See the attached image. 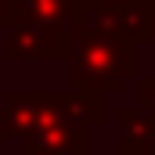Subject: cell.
I'll use <instances>...</instances> for the list:
<instances>
[{
    "instance_id": "cell-1",
    "label": "cell",
    "mask_w": 155,
    "mask_h": 155,
    "mask_svg": "<svg viewBox=\"0 0 155 155\" xmlns=\"http://www.w3.org/2000/svg\"><path fill=\"white\" fill-rule=\"evenodd\" d=\"M72 33V90L87 94H116L126 76L137 72V43L108 36L87 25H69Z\"/></svg>"
},
{
    "instance_id": "cell-2",
    "label": "cell",
    "mask_w": 155,
    "mask_h": 155,
    "mask_svg": "<svg viewBox=\"0 0 155 155\" xmlns=\"http://www.w3.org/2000/svg\"><path fill=\"white\" fill-rule=\"evenodd\" d=\"M4 54L11 61H58L72 54V33L36 22H15L7 25Z\"/></svg>"
},
{
    "instance_id": "cell-3",
    "label": "cell",
    "mask_w": 155,
    "mask_h": 155,
    "mask_svg": "<svg viewBox=\"0 0 155 155\" xmlns=\"http://www.w3.org/2000/svg\"><path fill=\"white\" fill-rule=\"evenodd\" d=\"M83 152H87V126L76 119L54 123L25 137V155H83Z\"/></svg>"
},
{
    "instance_id": "cell-4",
    "label": "cell",
    "mask_w": 155,
    "mask_h": 155,
    "mask_svg": "<svg viewBox=\"0 0 155 155\" xmlns=\"http://www.w3.org/2000/svg\"><path fill=\"white\" fill-rule=\"evenodd\" d=\"M119 144L123 155H152L155 152V116L137 108L119 112Z\"/></svg>"
},
{
    "instance_id": "cell-5",
    "label": "cell",
    "mask_w": 155,
    "mask_h": 155,
    "mask_svg": "<svg viewBox=\"0 0 155 155\" xmlns=\"http://www.w3.org/2000/svg\"><path fill=\"white\" fill-rule=\"evenodd\" d=\"M11 4H15V22H36V25H54V29L72 25L76 0H11Z\"/></svg>"
},
{
    "instance_id": "cell-6",
    "label": "cell",
    "mask_w": 155,
    "mask_h": 155,
    "mask_svg": "<svg viewBox=\"0 0 155 155\" xmlns=\"http://www.w3.org/2000/svg\"><path fill=\"white\" fill-rule=\"evenodd\" d=\"M137 101H141L144 112L155 116V76H141L137 79Z\"/></svg>"
},
{
    "instance_id": "cell-7",
    "label": "cell",
    "mask_w": 155,
    "mask_h": 155,
    "mask_svg": "<svg viewBox=\"0 0 155 155\" xmlns=\"http://www.w3.org/2000/svg\"><path fill=\"white\" fill-rule=\"evenodd\" d=\"M148 43H152V54H155V0H148Z\"/></svg>"
},
{
    "instance_id": "cell-8",
    "label": "cell",
    "mask_w": 155,
    "mask_h": 155,
    "mask_svg": "<svg viewBox=\"0 0 155 155\" xmlns=\"http://www.w3.org/2000/svg\"><path fill=\"white\" fill-rule=\"evenodd\" d=\"M101 4H112V7H123V4H134V0H101Z\"/></svg>"
}]
</instances>
